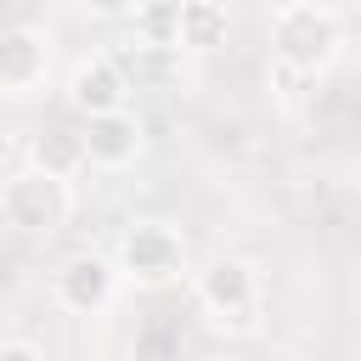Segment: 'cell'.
I'll list each match as a JSON object with an SVG mask.
<instances>
[{
	"mask_svg": "<svg viewBox=\"0 0 361 361\" xmlns=\"http://www.w3.org/2000/svg\"><path fill=\"white\" fill-rule=\"evenodd\" d=\"M271 45H276V68L299 73V79H316L338 45H344V23L333 6H316V0H288L271 11Z\"/></svg>",
	"mask_w": 361,
	"mask_h": 361,
	"instance_id": "obj_1",
	"label": "cell"
},
{
	"mask_svg": "<svg viewBox=\"0 0 361 361\" xmlns=\"http://www.w3.org/2000/svg\"><path fill=\"white\" fill-rule=\"evenodd\" d=\"M197 305L209 310L214 327L248 333L254 316H259V276H254V265H248V259H231V254L209 259V265L197 271Z\"/></svg>",
	"mask_w": 361,
	"mask_h": 361,
	"instance_id": "obj_2",
	"label": "cell"
},
{
	"mask_svg": "<svg viewBox=\"0 0 361 361\" xmlns=\"http://www.w3.org/2000/svg\"><path fill=\"white\" fill-rule=\"evenodd\" d=\"M68 209H73L68 180H51V175H39V169H17V175H6V186H0V220H6L11 231L45 237V231H56V226L68 220Z\"/></svg>",
	"mask_w": 361,
	"mask_h": 361,
	"instance_id": "obj_3",
	"label": "cell"
},
{
	"mask_svg": "<svg viewBox=\"0 0 361 361\" xmlns=\"http://www.w3.org/2000/svg\"><path fill=\"white\" fill-rule=\"evenodd\" d=\"M113 265H118L124 276L158 288V282H175V276L186 271V243H180L169 226L141 220V226H130V231L118 237V259H113Z\"/></svg>",
	"mask_w": 361,
	"mask_h": 361,
	"instance_id": "obj_4",
	"label": "cell"
},
{
	"mask_svg": "<svg viewBox=\"0 0 361 361\" xmlns=\"http://www.w3.org/2000/svg\"><path fill=\"white\" fill-rule=\"evenodd\" d=\"M51 73V39L28 23L0 28V96H28Z\"/></svg>",
	"mask_w": 361,
	"mask_h": 361,
	"instance_id": "obj_5",
	"label": "cell"
},
{
	"mask_svg": "<svg viewBox=\"0 0 361 361\" xmlns=\"http://www.w3.org/2000/svg\"><path fill=\"white\" fill-rule=\"evenodd\" d=\"M113 288H118V265L102 259V254H73V259L56 271V282H51L56 305L73 310V316H96V310L113 299Z\"/></svg>",
	"mask_w": 361,
	"mask_h": 361,
	"instance_id": "obj_6",
	"label": "cell"
},
{
	"mask_svg": "<svg viewBox=\"0 0 361 361\" xmlns=\"http://www.w3.org/2000/svg\"><path fill=\"white\" fill-rule=\"evenodd\" d=\"M68 102H73L85 118H107V113H124L130 85H124V73L113 68V56H85V62H73V73H68Z\"/></svg>",
	"mask_w": 361,
	"mask_h": 361,
	"instance_id": "obj_7",
	"label": "cell"
},
{
	"mask_svg": "<svg viewBox=\"0 0 361 361\" xmlns=\"http://www.w3.org/2000/svg\"><path fill=\"white\" fill-rule=\"evenodd\" d=\"M79 141H85V164H102V169H124V164L141 158V124H135V113L85 118Z\"/></svg>",
	"mask_w": 361,
	"mask_h": 361,
	"instance_id": "obj_8",
	"label": "cell"
},
{
	"mask_svg": "<svg viewBox=\"0 0 361 361\" xmlns=\"http://www.w3.org/2000/svg\"><path fill=\"white\" fill-rule=\"evenodd\" d=\"M113 68L124 73L130 90H152V85H175L180 79V51L175 45H124L113 56Z\"/></svg>",
	"mask_w": 361,
	"mask_h": 361,
	"instance_id": "obj_9",
	"label": "cell"
},
{
	"mask_svg": "<svg viewBox=\"0 0 361 361\" xmlns=\"http://www.w3.org/2000/svg\"><path fill=\"white\" fill-rule=\"evenodd\" d=\"M28 169H39V175H51V180H73V175L85 169V141H79V130H39V135L28 141Z\"/></svg>",
	"mask_w": 361,
	"mask_h": 361,
	"instance_id": "obj_10",
	"label": "cell"
},
{
	"mask_svg": "<svg viewBox=\"0 0 361 361\" xmlns=\"http://www.w3.org/2000/svg\"><path fill=\"white\" fill-rule=\"evenodd\" d=\"M226 34H231V17H226L220 0H180L175 45H186V51H214V45H226Z\"/></svg>",
	"mask_w": 361,
	"mask_h": 361,
	"instance_id": "obj_11",
	"label": "cell"
},
{
	"mask_svg": "<svg viewBox=\"0 0 361 361\" xmlns=\"http://www.w3.org/2000/svg\"><path fill=\"white\" fill-rule=\"evenodd\" d=\"M130 361H186V338H180V327L164 322V316H147V322L135 327Z\"/></svg>",
	"mask_w": 361,
	"mask_h": 361,
	"instance_id": "obj_12",
	"label": "cell"
},
{
	"mask_svg": "<svg viewBox=\"0 0 361 361\" xmlns=\"http://www.w3.org/2000/svg\"><path fill=\"white\" fill-rule=\"evenodd\" d=\"M130 28H135V45H175V28H180V6H175V0L130 6ZM175 51H180V45H175Z\"/></svg>",
	"mask_w": 361,
	"mask_h": 361,
	"instance_id": "obj_13",
	"label": "cell"
},
{
	"mask_svg": "<svg viewBox=\"0 0 361 361\" xmlns=\"http://www.w3.org/2000/svg\"><path fill=\"white\" fill-rule=\"evenodd\" d=\"M0 361H51L39 344H28V338H6L0 344Z\"/></svg>",
	"mask_w": 361,
	"mask_h": 361,
	"instance_id": "obj_14",
	"label": "cell"
}]
</instances>
